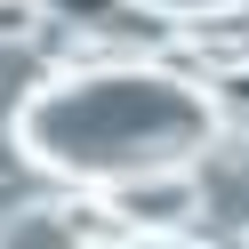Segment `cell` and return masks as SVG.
Masks as SVG:
<instances>
[{
    "label": "cell",
    "instance_id": "6da1fadb",
    "mask_svg": "<svg viewBox=\"0 0 249 249\" xmlns=\"http://www.w3.org/2000/svg\"><path fill=\"white\" fill-rule=\"evenodd\" d=\"M225 129V105L209 81L177 72L169 56H105V65H65L40 89H24L17 153L65 185H121L153 169H193Z\"/></svg>",
    "mask_w": 249,
    "mask_h": 249
},
{
    "label": "cell",
    "instance_id": "7a4b0ae2",
    "mask_svg": "<svg viewBox=\"0 0 249 249\" xmlns=\"http://www.w3.org/2000/svg\"><path fill=\"white\" fill-rule=\"evenodd\" d=\"M105 209H113L129 233H177L185 217L201 209V193H193V177H185V169H153V177H121V185H105Z\"/></svg>",
    "mask_w": 249,
    "mask_h": 249
},
{
    "label": "cell",
    "instance_id": "3957f363",
    "mask_svg": "<svg viewBox=\"0 0 249 249\" xmlns=\"http://www.w3.org/2000/svg\"><path fill=\"white\" fill-rule=\"evenodd\" d=\"M145 17H169V24H233L241 17V0H129Z\"/></svg>",
    "mask_w": 249,
    "mask_h": 249
},
{
    "label": "cell",
    "instance_id": "277c9868",
    "mask_svg": "<svg viewBox=\"0 0 249 249\" xmlns=\"http://www.w3.org/2000/svg\"><path fill=\"white\" fill-rule=\"evenodd\" d=\"M33 33H40V0H0V49H17Z\"/></svg>",
    "mask_w": 249,
    "mask_h": 249
},
{
    "label": "cell",
    "instance_id": "5b68a950",
    "mask_svg": "<svg viewBox=\"0 0 249 249\" xmlns=\"http://www.w3.org/2000/svg\"><path fill=\"white\" fill-rule=\"evenodd\" d=\"M89 249H217V241H185V233H121V241H89Z\"/></svg>",
    "mask_w": 249,
    "mask_h": 249
},
{
    "label": "cell",
    "instance_id": "8992f818",
    "mask_svg": "<svg viewBox=\"0 0 249 249\" xmlns=\"http://www.w3.org/2000/svg\"><path fill=\"white\" fill-rule=\"evenodd\" d=\"M49 8H56V17H72V24H89V17H105L113 0H40V17H49Z\"/></svg>",
    "mask_w": 249,
    "mask_h": 249
}]
</instances>
